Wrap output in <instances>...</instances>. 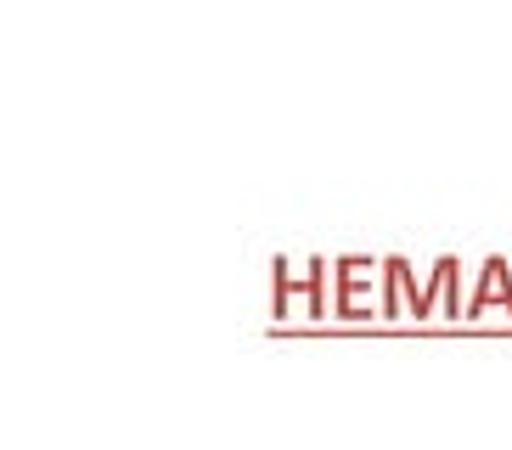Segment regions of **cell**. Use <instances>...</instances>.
I'll list each match as a JSON object with an SVG mask.
<instances>
[{"label": "cell", "mask_w": 512, "mask_h": 450, "mask_svg": "<svg viewBox=\"0 0 512 450\" xmlns=\"http://www.w3.org/2000/svg\"><path fill=\"white\" fill-rule=\"evenodd\" d=\"M383 270V259H366V254H349V259H332V315H344V321H366L377 310L372 304V276Z\"/></svg>", "instance_id": "cell-1"}, {"label": "cell", "mask_w": 512, "mask_h": 450, "mask_svg": "<svg viewBox=\"0 0 512 450\" xmlns=\"http://www.w3.org/2000/svg\"><path fill=\"white\" fill-rule=\"evenodd\" d=\"M490 304L512 315V259H484L479 287H473V299H467V315H484Z\"/></svg>", "instance_id": "cell-2"}, {"label": "cell", "mask_w": 512, "mask_h": 450, "mask_svg": "<svg viewBox=\"0 0 512 450\" xmlns=\"http://www.w3.org/2000/svg\"><path fill=\"white\" fill-rule=\"evenodd\" d=\"M327 282H332V259H304V315H332Z\"/></svg>", "instance_id": "cell-3"}]
</instances>
